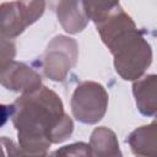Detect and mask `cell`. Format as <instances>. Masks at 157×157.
I'll return each mask as SVG.
<instances>
[{
	"instance_id": "52a82bcc",
	"label": "cell",
	"mask_w": 157,
	"mask_h": 157,
	"mask_svg": "<svg viewBox=\"0 0 157 157\" xmlns=\"http://www.w3.org/2000/svg\"><path fill=\"white\" fill-rule=\"evenodd\" d=\"M157 76L151 74L145 77L136 80L132 85V92L135 96L137 109L141 114L153 117L157 112V98H156Z\"/></svg>"
},
{
	"instance_id": "277c9868",
	"label": "cell",
	"mask_w": 157,
	"mask_h": 157,
	"mask_svg": "<svg viewBox=\"0 0 157 157\" xmlns=\"http://www.w3.org/2000/svg\"><path fill=\"white\" fill-rule=\"evenodd\" d=\"M44 1H10L0 5V38L12 39L44 12Z\"/></svg>"
},
{
	"instance_id": "9c48e42d",
	"label": "cell",
	"mask_w": 157,
	"mask_h": 157,
	"mask_svg": "<svg viewBox=\"0 0 157 157\" xmlns=\"http://www.w3.org/2000/svg\"><path fill=\"white\" fill-rule=\"evenodd\" d=\"M128 142L136 157H157V126L156 121L134 130Z\"/></svg>"
},
{
	"instance_id": "8992f818",
	"label": "cell",
	"mask_w": 157,
	"mask_h": 157,
	"mask_svg": "<svg viewBox=\"0 0 157 157\" xmlns=\"http://www.w3.org/2000/svg\"><path fill=\"white\" fill-rule=\"evenodd\" d=\"M0 83L10 91L23 94L42 87V77L25 63L11 61L0 70Z\"/></svg>"
},
{
	"instance_id": "ba28073f",
	"label": "cell",
	"mask_w": 157,
	"mask_h": 157,
	"mask_svg": "<svg viewBox=\"0 0 157 157\" xmlns=\"http://www.w3.org/2000/svg\"><path fill=\"white\" fill-rule=\"evenodd\" d=\"M58 20L67 33H78L88 23L82 1H60L56 6Z\"/></svg>"
},
{
	"instance_id": "5b68a950",
	"label": "cell",
	"mask_w": 157,
	"mask_h": 157,
	"mask_svg": "<svg viewBox=\"0 0 157 157\" xmlns=\"http://www.w3.org/2000/svg\"><path fill=\"white\" fill-rule=\"evenodd\" d=\"M77 55L78 47L75 39L56 36L48 44L40 58L44 75L53 81H64L69 71L75 66Z\"/></svg>"
},
{
	"instance_id": "8fae6325",
	"label": "cell",
	"mask_w": 157,
	"mask_h": 157,
	"mask_svg": "<svg viewBox=\"0 0 157 157\" xmlns=\"http://www.w3.org/2000/svg\"><path fill=\"white\" fill-rule=\"evenodd\" d=\"M0 142L2 144L5 152H6V157H54L53 152L48 153V152H43V153H31L27 152L25 150H22L18 145H16L11 139L2 136L0 137Z\"/></svg>"
},
{
	"instance_id": "4fadbf2b",
	"label": "cell",
	"mask_w": 157,
	"mask_h": 157,
	"mask_svg": "<svg viewBox=\"0 0 157 157\" xmlns=\"http://www.w3.org/2000/svg\"><path fill=\"white\" fill-rule=\"evenodd\" d=\"M16 55V45L10 39L0 38V70L13 61Z\"/></svg>"
},
{
	"instance_id": "6da1fadb",
	"label": "cell",
	"mask_w": 157,
	"mask_h": 157,
	"mask_svg": "<svg viewBox=\"0 0 157 157\" xmlns=\"http://www.w3.org/2000/svg\"><path fill=\"white\" fill-rule=\"evenodd\" d=\"M12 123L18 146L31 153H43L52 144L65 141L74 130L60 97L45 86L23 93L13 103Z\"/></svg>"
},
{
	"instance_id": "9a60e30c",
	"label": "cell",
	"mask_w": 157,
	"mask_h": 157,
	"mask_svg": "<svg viewBox=\"0 0 157 157\" xmlns=\"http://www.w3.org/2000/svg\"><path fill=\"white\" fill-rule=\"evenodd\" d=\"M0 157H6V152H5V148L1 142H0Z\"/></svg>"
},
{
	"instance_id": "5bb4252c",
	"label": "cell",
	"mask_w": 157,
	"mask_h": 157,
	"mask_svg": "<svg viewBox=\"0 0 157 157\" xmlns=\"http://www.w3.org/2000/svg\"><path fill=\"white\" fill-rule=\"evenodd\" d=\"M13 110H15L13 104H0V128L13 114Z\"/></svg>"
},
{
	"instance_id": "7c38bea8",
	"label": "cell",
	"mask_w": 157,
	"mask_h": 157,
	"mask_svg": "<svg viewBox=\"0 0 157 157\" xmlns=\"http://www.w3.org/2000/svg\"><path fill=\"white\" fill-rule=\"evenodd\" d=\"M54 157H90V146L85 142H75L60 147L53 152Z\"/></svg>"
},
{
	"instance_id": "30bf717a",
	"label": "cell",
	"mask_w": 157,
	"mask_h": 157,
	"mask_svg": "<svg viewBox=\"0 0 157 157\" xmlns=\"http://www.w3.org/2000/svg\"><path fill=\"white\" fill-rule=\"evenodd\" d=\"M90 157H123L118 139L105 126L96 128L90 139Z\"/></svg>"
},
{
	"instance_id": "3957f363",
	"label": "cell",
	"mask_w": 157,
	"mask_h": 157,
	"mask_svg": "<svg viewBox=\"0 0 157 157\" xmlns=\"http://www.w3.org/2000/svg\"><path fill=\"white\" fill-rule=\"evenodd\" d=\"M108 107V93L97 82L85 81L80 83L71 98V110L74 117L83 124H96L99 121Z\"/></svg>"
},
{
	"instance_id": "7a4b0ae2",
	"label": "cell",
	"mask_w": 157,
	"mask_h": 157,
	"mask_svg": "<svg viewBox=\"0 0 157 157\" xmlns=\"http://www.w3.org/2000/svg\"><path fill=\"white\" fill-rule=\"evenodd\" d=\"M104 44L114 56L117 72L124 80H139L151 65V45L135 23L121 29Z\"/></svg>"
}]
</instances>
